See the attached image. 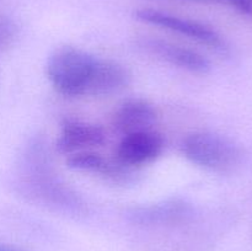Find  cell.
Wrapping results in <instances>:
<instances>
[{
    "instance_id": "cell-4",
    "label": "cell",
    "mask_w": 252,
    "mask_h": 251,
    "mask_svg": "<svg viewBox=\"0 0 252 251\" xmlns=\"http://www.w3.org/2000/svg\"><path fill=\"white\" fill-rule=\"evenodd\" d=\"M194 216V206L187 199L174 197L149 206L133 207L126 217L142 226H167L189 221Z\"/></svg>"
},
{
    "instance_id": "cell-5",
    "label": "cell",
    "mask_w": 252,
    "mask_h": 251,
    "mask_svg": "<svg viewBox=\"0 0 252 251\" xmlns=\"http://www.w3.org/2000/svg\"><path fill=\"white\" fill-rule=\"evenodd\" d=\"M165 140L152 129L123 135L116 150V159L128 167L142 166L155 161L162 154Z\"/></svg>"
},
{
    "instance_id": "cell-13",
    "label": "cell",
    "mask_w": 252,
    "mask_h": 251,
    "mask_svg": "<svg viewBox=\"0 0 252 251\" xmlns=\"http://www.w3.org/2000/svg\"><path fill=\"white\" fill-rule=\"evenodd\" d=\"M0 251H25L22 249L16 248V246L7 245V244H1L0 243Z\"/></svg>"
},
{
    "instance_id": "cell-2",
    "label": "cell",
    "mask_w": 252,
    "mask_h": 251,
    "mask_svg": "<svg viewBox=\"0 0 252 251\" xmlns=\"http://www.w3.org/2000/svg\"><path fill=\"white\" fill-rule=\"evenodd\" d=\"M97 62V57L78 47H59L47 61V78L62 95L68 97L86 96Z\"/></svg>"
},
{
    "instance_id": "cell-10",
    "label": "cell",
    "mask_w": 252,
    "mask_h": 251,
    "mask_svg": "<svg viewBox=\"0 0 252 251\" xmlns=\"http://www.w3.org/2000/svg\"><path fill=\"white\" fill-rule=\"evenodd\" d=\"M132 80L129 70L122 64L98 58L86 96H108L127 88Z\"/></svg>"
},
{
    "instance_id": "cell-8",
    "label": "cell",
    "mask_w": 252,
    "mask_h": 251,
    "mask_svg": "<svg viewBox=\"0 0 252 251\" xmlns=\"http://www.w3.org/2000/svg\"><path fill=\"white\" fill-rule=\"evenodd\" d=\"M65 164L74 171L98 174L117 184H127L132 181L130 167L121 164L117 159L116 161L106 159L94 150H86V152L69 155Z\"/></svg>"
},
{
    "instance_id": "cell-6",
    "label": "cell",
    "mask_w": 252,
    "mask_h": 251,
    "mask_svg": "<svg viewBox=\"0 0 252 251\" xmlns=\"http://www.w3.org/2000/svg\"><path fill=\"white\" fill-rule=\"evenodd\" d=\"M138 46L147 53L157 57L167 64L196 74H207L211 63L203 54L187 47L179 46L160 38H140Z\"/></svg>"
},
{
    "instance_id": "cell-7",
    "label": "cell",
    "mask_w": 252,
    "mask_h": 251,
    "mask_svg": "<svg viewBox=\"0 0 252 251\" xmlns=\"http://www.w3.org/2000/svg\"><path fill=\"white\" fill-rule=\"evenodd\" d=\"M106 143V133L102 127L93 123L66 120L62 125L56 149L61 154L71 155L102 147Z\"/></svg>"
},
{
    "instance_id": "cell-12",
    "label": "cell",
    "mask_w": 252,
    "mask_h": 251,
    "mask_svg": "<svg viewBox=\"0 0 252 251\" xmlns=\"http://www.w3.org/2000/svg\"><path fill=\"white\" fill-rule=\"evenodd\" d=\"M191 1L199 2H219L234 7L238 11L244 14H251L252 12V0H191Z\"/></svg>"
},
{
    "instance_id": "cell-9",
    "label": "cell",
    "mask_w": 252,
    "mask_h": 251,
    "mask_svg": "<svg viewBox=\"0 0 252 251\" xmlns=\"http://www.w3.org/2000/svg\"><path fill=\"white\" fill-rule=\"evenodd\" d=\"M157 121V111L144 98H129L116 110L112 126L118 133L126 135L140 130L152 129Z\"/></svg>"
},
{
    "instance_id": "cell-3",
    "label": "cell",
    "mask_w": 252,
    "mask_h": 251,
    "mask_svg": "<svg viewBox=\"0 0 252 251\" xmlns=\"http://www.w3.org/2000/svg\"><path fill=\"white\" fill-rule=\"evenodd\" d=\"M135 17L144 24L158 26L160 29L182 34L194 39L202 44L211 47L219 52H228V46L220 34L213 29L193 20L175 16L167 12L154 9H140L135 12Z\"/></svg>"
},
{
    "instance_id": "cell-1",
    "label": "cell",
    "mask_w": 252,
    "mask_h": 251,
    "mask_svg": "<svg viewBox=\"0 0 252 251\" xmlns=\"http://www.w3.org/2000/svg\"><path fill=\"white\" fill-rule=\"evenodd\" d=\"M181 152L191 164L216 174H231L245 160V152L238 143L213 132L189 134L182 142Z\"/></svg>"
},
{
    "instance_id": "cell-11",
    "label": "cell",
    "mask_w": 252,
    "mask_h": 251,
    "mask_svg": "<svg viewBox=\"0 0 252 251\" xmlns=\"http://www.w3.org/2000/svg\"><path fill=\"white\" fill-rule=\"evenodd\" d=\"M17 32L16 22L6 15H0V53L14 44Z\"/></svg>"
}]
</instances>
